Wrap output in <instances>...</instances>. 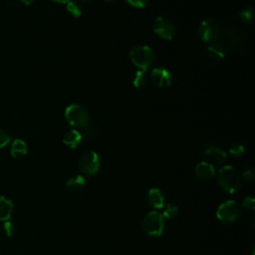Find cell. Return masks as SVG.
I'll use <instances>...</instances> for the list:
<instances>
[{
    "label": "cell",
    "mask_w": 255,
    "mask_h": 255,
    "mask_svg": "<svg viewBox=\"0 0 255 255\" xmlns=\"http://www.w3.org/2000/svg\"><path fill=\"white\" fill-rule=\"evenodd\" d=\"M146 202L155 209H160L164 205V196L160 189L150 188L146 194Z\"/></svg>",
    "instance_id": "7c38bea8"
},
{
    "label": "cell",
    "mask_w": 255,
    "mask_h": 255,
    "mask_svg": "<svg viewBox=\"0 0 255 255\" xmlns=\"http://www.w3.org/2000/svg\"><path fill=\"white\" fill-rule=\"evenodd\" d=\"M149 78L153 85L158 88H167L171 85L173 81L172 74L163 67H157L152 69Z\"/></svg>",
    "instance_id": "30bf717a"
},
{
    "label": "cell",
    "mask_w": 255,
    "mask_h": 255,
    "mask_svg": "<svg viewBox=\"0 0 255 255\" xmlns=\"http://www.w3.org/2000/svg\"><path fill=\"white\" fill-rule=\"evenodd\" d=\"M25 5H30V4H32L35 0H21Z\"/></svg>",
    "instance_id": "f546056e"
},
{
    "label": "cell",
    "mask_w": 255,
    "mask_h": 255,
    "mask_svg": "<svg viewBox=\"0 0 255 255\" xmlns=\"http://www.w3.org/2000/svg\"><path fill=\"white\" fill-rule=\"evenodd\" d=\"M203 157L206 162L212 165H220L226 160L227 155L223 149L217 146H209L204 150Z\"/></svg>",
    "instance_id": "8fae6325"
},
{
    "label": "cell",
    "mask_w": 255,
    "mask_h": 255,
    "mask_svg": "<svg viewBox=\"0 0 255 255\" xmlns=\"http://www.w3.org/2000/svg\"><path fill=\"white\" fill-rule=\"evenodd\" d=\"M219 31L218 23L211 18L202 20L198 26V35L200 39L206 43L214 42L218 37Z\"/></svg>",
    "instance_id": "ba28073f"
},
{
    "label": "cell",
    "mask_w": 255,
    "mask_h": 255,
    "mask_svg": "<svg viewBox=\"0 0 255 255\" xmlns=\"http://www.w3.org/2000/svg\"><path fill=\"white\" fill-rule=\"evenodd\" d=\"M105 1H107V2H109V3H115V2H117L118 0H105Z\"/></svg>",
    "instance_id": "1f68e13d"
},
{
    "label": "cell",
    "mask_w": 255,
    "mask_h": 255,
    "mask_svg": "<svg viewBox=\"0 0 255 255\" xmlns=\"http://www.w3.org/2000/svg\"><path fill=\"white\" fill-rule=\"evenodd\" d=\"M11 155L14 158H22L27 154V144L23 139L16 138L13 140L10 148Z\"/></svg>",
    "instance_id": "9a60e30c"
},
{
    "label": "cell",
    "mask_w": 255,
    "mask_h": 255,
    "mask_svg": "<svg viewBox=\"0 0 255 255\" xmlns=\"http://www.w3.org/2000/svg\"><path fill=\"white\" fill-rule=\"evenodd\" d=\"M164 228V218L157 211L148 212L142 220V229L148 236L161 235Z\"/></svg>",
    "instance_id": "5b68a950"
},
{
    "label": "cell",
    "mask_w": 255,
    "mask_h": 255,
    "mask_svg": "<svg viewBox=\"0 0 255 255\" xmlns=\"http://www.w3.org/2000/svg\"><path fill=\"white\" fill-rule=\"evenodd\" d=\"M52 1L58 2V3H67V2H69L70 0H52Z\"/></svg>",
    "instance_id": "4dcf8cb0"
},
{
    "label": "cell",
    "mask_w": 255,
    "mask_h": 255,
    "mask_svg": "<svg viewBox=\"0 0 255 255\" xmlns=\"http://www.w3.org/2000/svg\"><path fill=\"white\" fill-rule=\"evenodd\" d=\"M244 152V146L241 143H234L229 148V153L235 157L242 155Z\"/></svg>",
    "instance_id": "cb8c5ba5"
},
{
    "label": "cell",
    "mask_w": 255,
    "mask_h": 255,
    "mask_svg": "<svg viewBox=\"0 0 255 255\" xmlns=\"http://www.w3.org/2000/svg\"><path fill=\"white\" fill-rule=\"evenodd\" d=\"M10 139L11 137L9 133L6 130L0 128V148L7 145L10 142Z\"/></svg>",
    "instance_id": "4316f807"
},
{
    "label": "cell",
    "mask_w": 255,
    "mask_h": 255,
    "mask_svg": "<svg viewBox=\"0 0 255 255\" xmlns=\"http://www.w3.org/2000/svg\"><path fill=\"white\" fill-rule=\"evenodd\" d=\"M130 61L140 70H148L156 60L154 51L148 46H136L129 52Z\"/></svg>",
    "instance_id": "7a4b0ae2"
},
{
    "label": "cell",
    "mask_w": 255,
    "mask_h": 255,
    "mask_svg": "<svg viewBox=\"0 0 255 255\" xmlns=\"http://www.w3.org/2000/svg\"><path fill=\"white\" fill-rule=\"evenodd\" d=\"M148 74L146 70H137L132 78V85L135 88H142L144 87L148 82Z\"/></svg>",
    "instance_id": "d6986e66"
},
{
    "label": "cell",
    "mask_w": 255,
    "mask_h": 255,
    "mask_svg": "<svg viewBox=\"0 0 255 255\" xmlns=\"http://www.w3.org/2000/svg\"><path fill=\"white\" fill-rule=\"evenodd\" d=\"M217 182L219 186L228 193H234L240 186L239 175L231 165H225L219 169Z\"/></svg>",
    "instance_id": "277c9868"
},
{
    "label": "cell",
    "mask_w": 255,
    "mask_h": 255,
    "mask_svg": "<svg viewBox=\"0 0 255 255\" xmlns=\"http://www.w3.org/2000/svg\"><path fill=\"white\" fill-rule=\"evenodd\" d=\"M16 230H17V226H16V224H15L14 222L9 221V220L4 221V223H3V225H2V232H3L6 236L10 237V236L14 235L15 232H16Z\"/></svg>",
    "instance_id": "603a6c76"
},
{
    "label": "cell",
    "mask_w": 255,
    "mask_h": 255,
    "mask_svg": "<svg viewBox=\"0 0 255 255\" xmlns=\"http://www.w3.org/2000/svg\"><path fill=\"white\" fill-rule=\"evenodd\" d=\"M242 208L246 209L247 211H254L255 209V200L252 196H247L244 198L243 202H242Z\"/></svg>",
    "instance_id": "d4e9b609"
},
{
    "label": "cell",
    "mask_w": 255,
    "mask_h": 255,
    "mask_svg": "<svg viewBox=\"0 0 255 255\" xmlns=\"http://www.w3.org/2000/svg\"><path fill=\"white\" fill-rule=\"evenodd\" d=\"M66 10L67 12L74 18H78L82 14V7L81 5L76 1H69L66 3Z\"/></svg>",
    "instance_id": "44dd1931"
},
{
    "label": "cell",
    "mask_w": 255,
    "mask_h": 255,
    "mask_svg": "<svg viewBox=\"0 0 255 255\" xmlns=\"http://www.w3.org/2000/svg\"><path fill=\"white\" fill-rule=\"evenodd\" d=\"M195 175L200 179H209L213 177L215 170L214 166L206 161H201L198 164H196L194 168Z\"/></svg>",
    "instance_id": "4fadbf2b"
},
{
    "label": "cell",
    "mask_w": 255,
    "mask_h": 255,
    "mask_svg": "<svg viewBox=\"0 0 255 255\" xmlns=\"http://www.w3.org/2000/svg\"><path fill=\"white\" fill-rule=\"evenodd\" d=\"M242 177L246 181H253V179L255 177V169H254V167L252 165H250L247 168H245L244 171L242 172Z\"/></svg>",
    "instance_id": "484cf974"
},
{
    "label": "cell",
    "mask_w": 255,
    "mask_h": 255,
    "mask_svg": "<svg viewBox=\"0 0 255 255\" xmlns=\"http://www.w3.org/2000/svg\"><path fill=\"white\" fill-rule=\"evenodd\" d=\"M86 184L85 177L80 174H76L74 176H71L67 182H66V187L69 191L72 192H78L80 191Z\"/></svg>",
    "instance_id": "2e32d148"
},
{
    "label": "cell",
    "mask_w": 255,
    "mask_h": 255,
    "mask_svg": "<svg viewBox=\"0 0 255 255\" xmlns=\"http://www.w3.org/2000/svg\"><path fill=\"white\" fill-rule=\"evenodd\" d=\"M80 1H84V2H86V1H89V0H80Z\"/></svg>",
    "instance_id": "d6a6232c"
},
{
    "label": "cell",
    "mask_w": 255,
    "mask_h": 255,
    "mask_svg": "<svg viewBox=\"0 0 255 255\" xmlns=\"http://www.w3.org/2000/svg\"><path fill=\"white\" fill-rule=\"evenodd\" d=\"M67 122L74 127L84 128L90 123V114L88 109L82 104H71L65 110Z\"/></svg>",
    "instance_id": "3957f363"
},
{
    "label": "cell",
    "mask_w": 255,
    "mask_h": 255,
    "mask_svg": "<svg viewBox=\"0 0 255 255\" xmlns=\"http://www.w3.org/2000/svg\"><path fill=\"white\" fill-rule=\"evenodd\" d=\"M206 51L212 60H221L225 56V49L218 42L209 43Z\"/></svg>",
    "instance_id": "ac0fdd59"
},
{
    "label": "cell",
    "mask_w": 255,
    "mask_h": 255,
    "mask_svg": "<svg viewBox=\"0 0 255 255\" xmlns=\"http://www.w3.org/2000/svg\"><path fill=\"white\" fill-rule=\"evenodd\" d=\"M79 169L87 175H93L98 172L100 167V158L97 152L89 150L84 152L78 161Z\"/></svg>",
    "instance_id": "52a82bcc"
},
{
    "label": "cell",
    "mask_w": 255,
    "mask_h": 255,
    "mask_svg": "<svg viewBox=\"0 0 255 255\" xmlns=\"http://www.w3.org/2000/svg\"><path fill=\"white\" fill-rule=\"evenodd\" d=\"M178 207L173 203H166L162 206V217L166 219H172L178 215Z\"/></svg>",
    "instance_id": "ffe728a7"
},
{
    "label": "cell",
    "mask_w": 255,
    "mask_h": 255,
    "mask_svg": "<svg viewBox=\"0 0 255 255\" xmlns=\"http://www.w3.org/2000/svg\"><path fill=\"white\" fill-rule=\"evenodd\" d=\"M83 129H84V133H85V135H86L87 137H92V136L96 135V132H95L96 129H95L94 126L90 125V123H89Z\"/></svg>",
    "instance_id": "f1b7e54d"
},
{
    "label": "cell",
    "mask_w": 255,
    "mask_h": 255,
    "mask_svg": "<svg viewBox=\"0 0 255 255\" xmlns=\"http://www.w3.org/2000/svg\"><path fill=\"white\" fill-rule=\"evenodd\" d=\"M82 133L77 129H71L64 134L63 142L70 148H75L82 140Z\"/></svg>",
    "instance_id": "5bb4252c"
},
{
    "label": "cell",
    "mask_w": 255,
    "mask_h": 255,
    "mask_svg": "<svg viewBox=\"0 0 255 255\" xmlns=\"http://www.w3.org/2000/svg\"><path fill=\"white\" fill-rule=\"evenodd\" d=\"M13 211V203L10 199L0 196V220L6 221L11 217Z\"/></svg>",
    "instance_id": "e0dca14e"
},
{
    "label": "cell",
    "mask_w": 255,
    "mask_h": 255,
    "mask_svg": "<svg viewBox=\"0 0 255 255\" xmlns=\"http://www.w3.org/2000/svg\"><path fill=\"white\" fill-rule=\"evenodd\" d=\"M125 1L130 6L135 8H143L148 2V0H125Z\"/></svg>",
    "instance_id": "83f0119b"
},
{
    "label": "cell",
    "mask_w": 255,
    "mask_h": 255,
    "mask_svg": "<svg viewBox=\"0 0 255 255\" xmlns=\"http://www.w3.org/2000/svg\"><path fill=\"white\" fill-rule=\"evenodd\" d=\"M241 208L235 200H226L221 203L216 211L217 218L223 223H232L238 219Z\"/></svg>",
    "instance_id": "8992f818"
},
{
    "label": "cell",
    "mask_w": 255,
    "mask_h": 255,
    "mask_svg": "<svg viewBox=\"0 0 255 255\" xmlns=\"http://www.w3.org/2000/svg\"><path fill=\"white\" fill-rule=\"evenodd\" d=\"M152 27L154 33L164 40H172L176 33L173 23L165 17H156L153 21Z\"/></svg>",
    "instance_id": "9c48e42d"
},
{
    "label": "cell",
    "mask_w": 255,
    "mask_h": 255,
    "mask_svg": "<svg viewBox=\"0 0 255 255\" xmlns=\"http://www.w3.org/2000/svg\"><path fill=\"white\" fill-rule=\"evenodd\" d=\"M239 16L241 17V19L246 22V23H251L253 21L254 18V10L252 7H246L243 10L239 11Z\"/></svg>",
    "instance_id": "7402d4cb"
},
{
    "label": "cell",
    "mask_w": 255,
    "mask_h": 255,
    "mask_svg": "<svg viewBox=\"0 0 255 255\" xmlns=\"http://www.w3.org/2000/svg\"><path fill=\"white\" fill-rule=\"evenodd\" d=\"M224 49L233 52H242L245 48V41L242 35L234 28L225 27L219 31L218 37L215 40Z\"/></svg>",
    "instance_id": "6da1fadb"
}]
</instances>
